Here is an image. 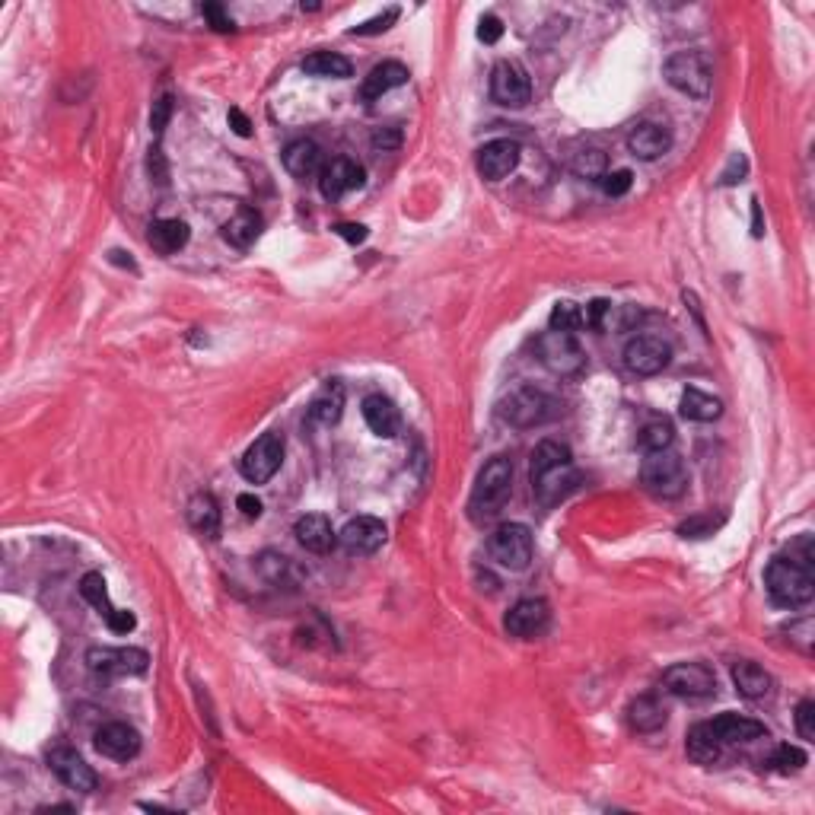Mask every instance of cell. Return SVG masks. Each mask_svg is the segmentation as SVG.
Instances as JSON below:
<instances>
[{
	"label": "cell",
	"mask_w": 815,
	"mask_h": 815,
	"mask_svg": "<svg viewBox=\"0 0 815 815\" xmlns=\"http://www.w3.org/2000/svg\"><path fill=\"white\" fill-rule=\"evenodd\" d=\"M529 481H532V494L535 500L548 510L577 488V468L574 456H570V446L558 440H542L532 453L529 465Z\"/></svg>",
	"instance_id": "cell-1"
},
{
	"label": "cell",
	"mask_w": 815,
	"mask_h": 815,
	"mask_svg": "<svg viewBox=\"0 0 815 815\" xmlns=\"http://www.w3.org/2000/svg\"><path fill=\"white\" fill-rule=\"evenodd\" d=\"M510 491H513V462L507 456H494L491 462H484V468L478 472L472 497H468V516H472L475 523H491L510 500Z\"/></svg>",
	"instance_id": "cell-2"
},
{
	"label": "cell",
	"mask_w": 815,
	"mask_h": 815,
	"mask_svg": "<svg viewBox=\"0 0 815 815\" xmlns=\"http://www.w3.org/2000/svg\"><path fill=\"white\" fill-rule=\"evenodd\" d=\"M765 586L768 596L777 605H784V609H800V605H809L815 596L812 567L793 558H774L765 570Z\"/></svg>",
	"instance_id": "cell-3"
},
{
	"label": "cell",
	"mask_w": 815,
	"mask_h": 815,
	"mask_svg": "<svg viewBox=\"0 0 815 815\" xmlns=\"http://www.w3.org/2000/svg\"><path fill=\"white\" fill-rule=\"evenodd\" d=\"M640 484L660 500H675L682 497L688 488V468L685 459L675 453V449H653L647 459L640 462Z\"/></svg>",
	"instance_id": "cell-4"
},
{
	"label": "cell",
	"mask_w": 815,
	"mask_h": 815,
	"mask_svg": "<svg viewBox=\"0 0 815 815\" xmlns=\"http://www.w3.org/2000/svg\"><path fill=\"white\" fill-rule=\"evenodd\" d=\"M663 77L672 90L691 99H707L710 86H714V61L704 51H675L663 67Z\"/></svg>",
	"instance_id": "cell-5"
},
{
	"label": "cell",
	"mask_w": 815,
	"mask_h": 815,
	"mask_svg": "<svg viewBox=\"0 0 815 815\" xmlns=\"http://www.w3.org/2000/svg\"><path fill=\"white\" fill-rule=\"evenodd\" d=\"M551 414H554V402L542 389H532V386H519L500 402V418L519 430L539 427L551 418Z\"/></svg>",
	"instance_id": "cell-6"
},
{
	"label": "cell",
	"mask_w": 815,
	"mask_h": 815,
	"mask_svg": "<svg viewBox=\"0 0 815 815\" xmlns=\"http://www.w3.org/2000/svg\"><path fill=\"white\" fill-rule=\"evenodd\" d=\"M535 354H539V360L554 376L570 379V376H580L586 367L583 348L577 344V338L567 332H545L539 341H535Z\"/></svg>",
	"instance_id": "cell-7"
},
{
	"label": "cell",
	"mask_w": 815,
	"mask_h": 815,
	"mask_svg": "<svg viewBox=\"0 0 815 815\" xmlns=\"http://www.w3.org/2000/svg\"><path fill=\"white\" fill-rule=\"evenodd\" d=\"M488 554L507 570H526L532 564V532L523 523H507L491 532Z\"/></svg>",
	"instance_id": "cell-8"
},
{
	"label": "cell",
	"mask_w": 815,
	"mask_h": 815,
	"mask_svg": "<svg viewBox=\"0 0 815 815\" xmlns=\"http://www.w3.org/2000/svg\"><path fill=\"white\" fill-rule=\"evenodd\" d=\"M281 462H284V437L277 430H268L246 449L239 468H242V475H246V481L268 484L277 475Z\"/></svg>",
	"instance_id": "cell-9"
},
{
	"label": "cell",
	"mask_w": 815,
	"mask_h": 815,
	"mask_svg": "<svg viewBox=\"0 0 815 815\" xmlns=\"http://www.w3.org/2000/svg\"><path fill=\"white\" fill-rule=\"evenodd\" d=\"M86 666L96 675L118 679V675H144L150 666V656L141 647H90L86 650Z\"/></svg>",
	"instance_id": "cell-10"
},
{
	"label": "cell",
	"mask_w": 815,
	"mask_h": 815,
	"mask_svg": "<svg viewBox=\"0 0 815 815\" xmlns=\"http://www.w3.org/2000/svg\"><path fill=\"white\" fill-rule=\"evenodd\" d=\"M663 688L675 698L698 701V698L717 695V675L704 663H679L663 672Z\"/></svg>",
	"instance_id": "cell-11"
},
{
	"label": "cell",
	"mask_w": 815,
	"mask_h": 815,
	"mask_svg": "<svg viewBox=\"0 0 815 815\" xmlns=\"http://www.w3.org/2000/svg\"><path fill=\"white\" fill-rule=\"evenodd\" d=\"M672 348L660 335H637L624 344V367L637 376H656L669 367Z\"/></svg>",
	"instance_id": "cell-12"
},
{
	"label": "cell",
	"mask_w": 815,
	"mask_h": 815,
	"mask_svg": "<svg viewBox=\"0 0 815 815\" xmlns=\"http://www.w3.org/2000/svg\"><path fill=\"white\" fill-rule=\"evenodd\" d=\"M491 96L507 109H523L532 99V83H529V74L523 71V64L497 61L491 71Z\"/></svg>",
	"instance_id": "cell-13"
},
{
	"label": "cell",
	"mask_w": 815,
	"mask_h": 815,
	"mask_svg": "<svg viewBox=\"0 0 815 815\" xmlns=\"http://www.w3.org/2000/svg\"><path fill=\"white\" fill-rule=\"evenodd\" d=\"M338 542L344 545L348 554L367 558V554H376L386 545V523L376 516H354V519H348V526L338 532Z\"/></svg>",
	"instance_id": "cell-14"
},
{
	"label": "cell",
	"mask_w": 815,
	"mask_h": 815,
	"mask_svg": "<svg viewBox=\"0 0 815 815\" xmlns=\"http://www.w3.org/2000/svg\"><path fill=\"white\" fill-rule=\"evenodd\" d=\"M48 768L58 774V780L64 787H71L77 793H93L96 790V771L86 765V761L67 749V745H58V749L48 752Z\"/></svg>",
	"instance_id": "cell-15"
},
{
	"label": "cell",
	"mask_w": 815,
	"mask_h": 815,
	"mask_svg": "<svg viewBox=\"0 0 815 815\" xmlns=\"http://www.w3.org/2000/svg\"><path fill=\"white\" fill-rule=\"evenodd\" d=\"M548 624H551V609L545 599H519L504 618V628L513 637H523V640L542 637L548 631Z\"/></svg>",
	"instance_id": "cell-16"
},
{
	"label": "cell",
	"mask_w": 815,
	"mask_h": 815,
	"mask_svg": "<svg viewBox=\"0 0 815 815\" xmlns=\"http://www.w3.org/2000/svg\"><path fill=\"white\" fill-rule=\"evenodd\" d=\"M363 185V166L348 160V156H335V160H328L322 176H319V192L322 198L328 201H341L348 192Z\"/></svg>",
	"instance_id": "cell-17"
},
{
	"label": "cell",
	"mask_w": 815,
	"mask_h": 815,
	"mask_svg": "<svg viewBox=\"0 0 815 815\" xmlns=\"http://www.w3.org/2000/svg\"><path fill=\"white\" fill-rule=\"evenodd\" d=\"M481 179L488 182H500L507 179L510 172H516L519 166V144L516 141H507V137H500V141H491L478 150V160H475Z\"/></svg>",
	"instance_id": "cell-18"
},
{
	"label": "cell",
	"mask_w": 815,
	"mask_h": 815,
	"mask_svg": "<svg viewBox=\"0 0 815 815\" xmlns=\"http://www.w3.org/2000/svg\"><path fill=\"white\" fill-rule=\"evenodd\" d=\"M96 749L112 761H131L141 752V733L128 723H106L96 733Z\"/></svg>",
	"instance_id": "cell-19"
},
{
	"label": "cell",
	"mask_w": 815,
	"mask_h": 815,
	"mask_svg": "<svg viewBox=\"0 0 815 815\" xmlns=\"http://www.w3.org/2000/svg\"><path fill=\"white\" fill-rule=\"evenodd\" d=\"M284 169L290 172L293 179H300V182L322 176V169H325L322 147L316 141H306V137H303V141L287 144V150H284Z\"/></svg>",
	"instance_id": "cell-20"
},
{
	"label": "cell",
	"mask_w": 815,
	"mask_h": 815,
	"mask_svg": "<svg viewBox=\"0 0 815 815\" xmlns=\"http://www.w3.org/2000/svg\"><path fill=\"white\" fill-rule=\"evenodd\" d=\"M293 535H297V542L312 551V554H328L335 545H338V532L328 523V516L322 513H306L297 519V526H293Z\"/></svg>",
	"instance_id": "cell-21"
},
{
	"label": "cell",
	"mask_w": 815,
	"mask_h": 815,
	"mask_svg": "<svg viewBox=\"0 0 815 815\" xmlns=\"http://www.w3.org/2000/svg\"><path fill=\"white\" fill-rule=\"evenodd\" d=\"M341 411H344V383L341 379H325V386L312 395L309 402V424L332 427L341 421Z\"/></svg>",
	"instance_id": "cell-22"
},
{
	"label": "cell",
	"mask_w": 815,
	"mask_h": 815,
	"mask_svg": "<svg viewBox=\"0 0 815 815\" xmlns=\"http://www.w3.org/2000/svg\"><path fill=\"white\" fill-rule=\"evenodd\" d=\"M672 147V134L663 125H653V121H644L637 125L628 137V150L637 156V160H660L663 153H669Z\"/></svg>",
	"instance_id": "cell-23"
},
{
	"label": "cell",
	"mask_w": 815,
	"mask_h": 815,
	"mask_svg": "<svg viewBox=\"0 0 815 815\" xmlns=\"http://www.w3.org/2000/svg\"><path fill=\"white\" fill-rule=\"evenodd\" d=\"M405 83H408V67L398 64V61H383V64H376L367 77H363L360 96L367 102H373V99H383L389 90H395V86H405Z\"/></svg>",
	"instance_id": "cell-24"
},
{
	"label": "cell",
	"mask_w": 815,
	"mask_h": 815,
	"mask_svg": "<svg viewBox=\"0 0 815 815\" xmlns=\"http://www.w3.org/2000/svg\"><path fill=\"white\" fill-rule=\"evenodd\" d=\"M363 421L376 433V437H395L402 418H398V408L392 405V398L386 395H367L363 398Z\"/></svg>",
	"instance_id": "cell-25"
},
{
	"label": "cell",
	"mask_w": 815,
	"mask_h": 815,
	"mask_svg": "<svg viewBox=\"0 0 815 815\" xmlns=\"http://www.w3.org/2000/svg\"><path fill=\"white\" fill-rule=\"evenodd\" d=\"M710 726H714V733L720 736L723 745L755 742V739H765L768 736L765 723L749 720V717H739V714H720L717 720H710Z\"/></svg>",
	"instance_id": "cell-26"
},
{
	"label": "cell",
	"mask_w": 815,
	"mask_h": 815,
	"mask_svg": "<svg viewBox=\"0 0 815 815\" xmlns=\"http://www.w3.org/2000/svg\"><path fill=\"white\" fill-rule=\"evenodd\" d=\"M188 236H192V230H188V223L185 220H176V217H166V220H153L150 223V246L153 252H160V255H176L188 246Z\"/></svg>",
	"instance_id": "cell-27"
},
{
	"label": "cell",
	"mask_w": 815,
	"mask_h": 815,
	"mask_svg": "<svg viewBox=\"0 0 815 815\" xmlns=\"http://www.w3.org/2000/svg\"><path fill=\"white\" fill-rule=\"evenodd\" d=\"M220 233L233 249H249L258 239V233H262V217H258V211H252V207L242 204V207H236V214L223 223Z\"/></svg>",
	"instance_id": "cell-28"
},
{
	"label": "cell",
	"mask_w": 815,
	"mask_h": 815,
	"mask_svg": "<svg viewBox=\"0 0 815 815\" xmlns=\"http://www.w3.org/2000/svg\"><path fill=\"white\" fill-rule=\"evenodd\" d=\"M185 516H188V526H192L201 539H217L220 535V507L211 494H204V491L195 494L192 500H188Z\"/></svg>",
	"instance_id": "cell-29"
},
{
	"label": "cell",
	"mask_w": 815,
	"mask_h": 815,
	"mask_svg": "<svg viewBox=\"0 0 815 815\" xmlns=\"http://www.w3.org/2000/svg\"><path fill=\"white\" fill-rule=\"evenodd\" d=\"M733 685L742 698H749V701H761V698H768L771 695V688H774V679H771V672H765L758 663L752 660H742L733 666Z\"/></svg>",
	"instance_id": "cell-30"
},
{
	"label": "cell",
	"mask_w": 815,
	"mask_h": 815,
	"mask_svg": "<svg viewBox=\"0 0 815 815\" xmlns=\"http://www.w3.org/2000/svg\"><path fill=\"white\" fill-rule=\"evenodd\" d=\"M685 749H688V758L695 761V765H714V761H720V755H723V742H720V736L714 733V726H710V720H707V723L691 726Z\"/></svg>",
	"instance_id": "cell-31"
},
{
	"label": "cell",
	"mask_w": 815,
	"mask_h": 815,
	"mask_svg": "<svg viewBox=\"0 0 815 815\" xmlns=\"http://www.w3.org/2000/svg\"><path fill=\"white\" fill-rule=\"evenodd\" d=\"M628 723L634 733H656L666 726V707L650 695H640L628 704Z\"/></svg>",
	"instance_id": "cell-32"
},
{
	"label": "cell",
	"mask_w": 815,
	"mask_h": 815,
	"mask_svg": "<svg viewBox=\"0 0 815 815\" xmlns=\"http://www.w3.org/2000/svg\"><path fill=\"white\" fill-rule=\"evenodd\" d=\"M679 411L682 418L688 421H698V424H714L720 414H723V402L714 395H707L701 389H685L682 392V402H679Z\"/></svg>",
	"instance_id": "cell-33"
},
{
	"label": "cell",
	"mask_w": 815,
	"mask_h": 815,
	"mask_svg": "<svg viewBox=\"0 0 815 815\" xmlns=\"http://www.w3.org/2000/svg\"><path fill=\"white\" fill-rule=\"evenodd\" d=\"M80 596H83L86 602H90L102 618H106V624L121 612V609H115V605H112L109 589H106V577H102L99 570H90V574H83V580H80Z\"/></svg>",
	"instance_id": "cell-34"
},
{
	"label": "cell",
	"mask_w": 815,
	"mask_h": 815,
	"mask_svg": "<svg viewBox=\"0 0 815 815\" xmlns=\"http://www.w3.org/2000/svg\"><path fill=\"white\" fill-rule=\"evenodd\" d=\"M303 71L309 77H332V80H344L351 77V61L338 55V51H316V55H309L303 61Z\"/></svg>",
	"instance_id": "cell-35"
},
{
	"label": "cell",
	"mask_w": 815,
	"mask_h": 815,
	"mask_svg": "<svg viewBox=\"0 0 815 815\" xmlns=\"http://www.w3.org/2000/svg\"><path fill=\"white\" fill-rule=\"evenodd\" d=\"M570 169H574L580 179H596L599 182L605 172H609V156H605L599 147H583V150L574 153Z\"/></svg>",
	"instance_id": "cell-36"
},
{
	"label": "cell",
	"mask_w": 815,
	"mask_h": 815,
	"mask_svg": "<svg viewBox=\"0 0 815 815\" xmlns=\"http://www.w3.org/2000/svg\"><path fill=\"white\" fill-rule=\"evenodd\" d=\"M548 325H551V332H567V335H574L577 328H583V309H580L577 303H570V300L554 303Z\"/></svg>",
	"instance_id": "cell-37"
},
{
	"label": "cell",
	"mask_w": 815,
	"mask_h": 815,
	"mask_svg": "<svg viewBox=\"0 0 815 815\" xmlns=\"http://www.w3.org/2000/svg\"><path fill=\"white\" fill-rule=\"evenodd\" d=\"M672 440H675V430H672L669 421H650L637 437V443L644 446L647 453H653V449H669Z\"/></svg>",
	"instance_id": "cell-38"
},
{
	"label": "cell",
	"mask_w": 815,
	"mask_h": 815,
	"mask_svg": "<svg viewBox=\"0 0 815 815\" xmlns=\"http://www.w3.org/2000/svg\"><path fill=\"white\" fill-rule=\"evenodd\" d=\"M806 752L800 749V745H777V752L771 758V765L780 771V774H796V771H803L806 768Z\"/></svg>",
	"instance_id": "cell-39"
},
{
	"label": "cell",
	"mask_w": 815,
	"mask_h": 815,
	"mask_svg": "<svg viewBox=\"0 0 815 815\" xmlns=\"http://www.w3.org/2000/svg\"><path fill=\"white\" fill-rule=\"evenodd\" d=\"M612 316H615V303L593 300V303L583 309V325L586 328H596V332H605V328H612Z\"/></svg>",
	"instance_id": "cell-40"
},
{
	"label": "cell",
	"mask_w": 815,
	"mask_h": 815,
	"mask_svg": "<svg viewBox=\"0 0 815 815\" xmlns=\"http://www.w3.org/2000/svg\"><path fill=\"white\" fill-rule=\"evenodd\" d=\"M599 185H602V192L609 195V198H621V195H628V192H631L634 176H631V169L605 172V176L599 179Z\"/></svg>",
	"instance_id": "cell-41"
},
{
	"label": "cell",
	"mask_w": 815,
	"mask_h": 815,
	"mask_svg": "<svg viewBox=\"0 0 815 815\" xmlns=\"http://www.w3.org/2000/svg\"><path fill=\"white\" fill-rule=\"evenodd\" d=\"M395 20H398V10L392 7V10H386L383 16H373V20L354 26V29H351V36H379V32H386Z\"/></svg>",
	"instance_id": "cell-42"
},
{
	"label": "cell",
	"mask_w": 815,
	"mask_h": 815,
	"mask_svg": "<svg viewBox=\"0 0 815 815\" xmlns=\"http://www.w3.org/2000/svg\"><path fill=\"white\" fill-rule=\"evenodd\" d=\"M723 523V519H714V516H698V519H688V523L679 526V532L685 535V539H704V535H710L717 526Z\"/></svg>",
	"instance_id": "cell-43"
},
{
	"label": "cell",
	"mask_w": 815,
	"mask_h": 815,
	"mask_svg": "<svg viewBox=\"0 0 815 815\" xmlns=\"http://www.w3.org/2000/svg\"><path fill=\"white\" fill-rule=\"evenodd\" d=\"M796 733L803 739H815V704L812 701H800L796 707Z\"/></svg>",
	"instance_id": "cell-44"
},
{
	"label": "cell",
	"mask_w": 815,
	"mask_h": 815,
	"mask_svg": "<svg viewBox=\"0 0 815 815\" xmlns=\"http://www.w3.org/2000/svg\"><path fill=\"white\" fill-rule=\"evenodd\" d=\"M172 115V96H160L153 102V115H150V128L153 134H163L166 131V121Z\"/></svg>",
	"instance_id": "cell-45"
},
{
	"label": "cell",
	"mask_w": 815,
	"mask_h": 815,
	"mask_svg": "<svg viewBox=\"0 0 815 815\" xmlns=\"http://www.w3.org/2000/svg\"><path fill=\"white\" fill-rule=\"evenodd\" d=\"M500 36H504V23L497 20V16H481V23H478V39L484 45H494Z\"/></svg>",
	"instance_id": "cell-46"
},
{
	"label": "cell",
	"mask_w": 815,
	"mask_h": 815,
	"mask_svg": "<svg viewBox=\"0 0 815 815\" xmlns=\"http://www.w3.org/2000/svg\"><path fill=\"white\" fill-rule=\"evenodd\" d=\"M373 147L376 150H398L402 147V128H379L373 134Z\"/></svg>",
	"instance_id": "cell-47"
},
{
	"label": "cell",
	"mask_w": 815,
	"mask_h": 815,
	"mask_svg": "<svg viewBox=\"0 0 815 815\" xmlns=\"http://www.w3.org/2000/svg\"><path fill=\"white\" fill-rule=\"evenodd\" d=\"M201 13L207 16V20H211V26H214L217 32H233V20H230L227 13H223L220 4H204Z\"/></svg>",
	"instance_id": "cell-48"
},
{
	"label": "cell",
	"mask_w": 815,
	"mask_h": 815,
	"mask_svg": "<svg viewBox=\"0 0 815 815\" xmlns=\"http://www.w3.org/2000/svg\"><path fill=\"white\" fill-rule=\"evenodd\" d=\"M335 233L344 242H351V246H357V242L367 239V227H363V223H335Z\"/></svg>",
	"instance_id": "cell-49"
},
{
	"label": "cell",
	"mask_w": 815,
	"mask_h": 815,
	"mask_svg": "<svg viewBox=\"0 0 815 815\" xmlns=\"http://www.w3.org/2000/svg\"><path fill=\"white\" fill-rule=\"evenodd\" d=\"M745 169H749V163H745V156L742 153H733V160H730V166H726V172H723V185H733V182H742V176H745Z\"/></svg>",
	"instance_id": "cell-50"
},
{
	"label": "cell",
	"mask_w": 815,
	"mask_h": 815,
	"mask_svg": "<svg viewBox=\"0 0 815 815\" xmlns=\"http://www.w3.org/2000/svg\"><path fill=\"white\" fill-rule=\"evenodd\" d=\"M150 176L160 182V185L169 182V172H166V163H163V153L160 150H150Z\"/></svg>",
	"instance_id": "cell-51"
},
{
	"label": "cell",
	"mask_w": 815,
	"mask_h": 815,
	"mask_svg": "<svg viewBox=\"0 0 815 815\" xmlns=\"http://www.w3.org/2000/svg\"><path fill=\"white\" fill-rule=\"evenodd\" d=\"M236 504H239V510L246 513L249 519H258V516H262V500L252 497V494H239Z\"/></svg>",
	"instance_id": "cell-52"
},
{
	"label": "cell",
	"mask_w": 815,
	"mask_h": 815,
	"mask_svg": "<svg viewBox=\"0 0 815 815\" xmlns=\"http://www.w3.org/2000/svg\"><path fill=\"white\" fill-rule=\"evenodd\" d=\"M230 125H233V131H236L239 137H249V134H252V125H249V118L242 115L239 109H230Z\"/></svg>",
	"instance_id": "cell-53"
},
{
	"label": "cell",
	"mask_w": 815,
	"mask_h": 815,
	"mask_svg": "<svg viewBox=\"0 0 815 815\" xmlns=\"http://www.w3.org/2000/svg\"><path fill=\"white\" fill-rule=\"evenodd\" d=\"M752 236H765V223H761V204L752 201Z\"/></svg>",
	"instance_id": "cell-54"
}]
</instances>
